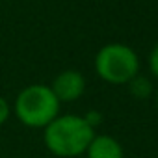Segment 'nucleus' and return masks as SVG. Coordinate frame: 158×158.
<instances>
[{
  "label": "nucleus",
  "instance_id": "obj_6",
  "mask_svg": "<svg viewBox=\"0 0 158 158\" xmlns=\"http://www.w3.org/2000/svg\"><path fill=\"white\" fill-rule=\"evenodd\" d=\"M127 86H128L130 93H132L136 99H145V97H149V93H151V82L147 80V78L139 76V74H136Z\"/></svg>",
  "mask_w": 158,
  "mask_h": 158
},
{
  "label": "nucleus",
  "instance_id": "obj_2",
  "mask_svg": "<svg viewBox=\"0 0 158 158\" xmlns=\"http://www.w3.org/2000/svg\"><path fill=\"white\" fill-rule=\"evenodd\" d=\"M61 102L52 93L50 86L30 84L19 91L13 102V115L28 128H45L60 115Z\"/></svg>",
  "mask_w": 158,
  "mask_h": 158
},
{
  "label": "nucleus",
  "instance_id": "obj_7",
  "mask_svg": "<svg viewBox=\"0 0 158 158\" xmlns=\"http://www.w3.org/2000/svg\"><path fill=\"white\" fill-rule=\"evenodd\" d=\"M10 115H11V106L2 95H0V125H4L10 119Z\"/></svg>",
  "mask_w": 158,
  "mask_h": 158
},
{
  "label": "nucleus",
  "instance_id": "obj_1",
  "mask_svg": "<svg viewBox=\"0 0 158 158\" xmlns=\"http://www.w3.org/2000/svg\"><path fill=\"white\" fill-rule=\"evenodd\" d=\"M95 136V128L84 115L65 114L52 119L43 128L45 147L60 158H74L86 152Z\"/></svg>",
  "mask_w": 158,
  "mask_h": 158
},
{
  "label": "nucleus",
  "instance_id": "obj_4",
  "mask_svg": "<svg viewBox=\"0 0 158 158\" xmlns=\"http://www.w3.org/2000/svg\"><path fill=\"white\" fill-rule=\"evenodd\" d=\"M50 89L60 102H74L86 91V78L76 69H65L52 80Z\"/></svg>",
  "mask_w": 158,
  "mask_h": 158
},
{
  "label": "nucleus",
  "instance_id": "obj_9",
  "mask_svg": "<svg viewBox=\"0 0 158 158\" xmlns=\"http://www.w3.org/2000/svg\"><path fill=\"white\" fill-rule=\"evenodd\" d=\"M156 110H158V91H156Z\"/></svg>",
  "mask_w": 158,
  "mask_h": 158
},
{
  "label": "nucleus",
  "instance_id": "obj_3",
  "mask_svg": "<svg viewBox=\"0 0 158 158\" xmlns=\"http://www.w3.org/2000/svg\"><path fill=\"white\" fill-rule=\"evenodd\" d=\"M95 73L108 84H128L139 73L138 54L128 45L108 43L95 54Z\"/></svg>",
  "mask_w": 158,
  "mask_h": 158
},
{
  "label": "nucleus",
  "instance_id": "obj_5",
  "mask_svg": "<svg viewBox=\"0 0 158 158\" xmlns=\"http://www.w3.org/2000/svg\"><path fill=\"white\" fill-rule=\"evenodd\" d=\"M84 154L86 158H125L121 143L108 134H95Z\"/></svg>",
  "mask_w": 158,
  "mask_h": 158
},
{
  "label": "nucleus",
  "instance_id": "obj_8",
  "mask_svg": "<svg viewBox=\"0 0 158 158\" xmlns=\"http://www.w3.org/2000/svg\"><path fill=\"white\" fill-rule=\"evenodd\" d=\"M149 69H151V73L158 78V43L152 47V50H151V54H149Z\"/></svg>",
  "mask_w": 158,
  "mask_h": 158
}]
</instances>
